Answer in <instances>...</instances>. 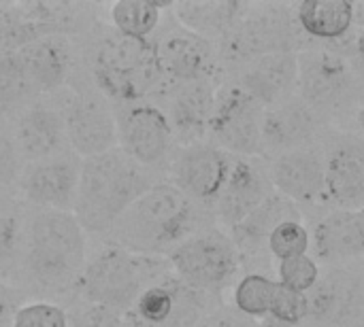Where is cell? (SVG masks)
Returning <instances> with one entry per match:
<instances>
[{
    "label": "cell",
    "mask_w": 364,
    "mask_h": 327,
    "mask_svg": "<svg viewBox=\"0 0 364 327\" xmlns=\"http://www.w3.org/2000/svg\"><path fill=\"white\" fill-rule=\"evenodd\" d=\"M87 255V232L73 213L23 206L19 253L11 283L32 300L73 298Z\"/></svg>",
    "instance_id": "6da1fadb"
},
{
    "label": "cell",
    "mask_w": 364,
    "mask_h": 327,
    "mask_svg": "<svg viewBox=\"0 0 364 327\" xmlns=\"http://www.w3.org/2000/svg\"><path fill=\"white\" fill-rule=\"evenodd\" d=\"M209 226H215L213 213L194 204L164 179L147 189L100 240L132 253L166 257L175 247Z\"/></svg>",
    "instance_id": "7a4b0ae2"
},
{
    "label": "cell",
    "mask_w": 364,
    "mask_h": 327,
    "mask_svg": "<svg viewBox=\"0 0 364 327\" xmlns=\"http://www.w3.org/2000/svg\"><path fill=\"white\" fill-rule=\"evenodd\" d=\"M85 60L92 85L113 104L158 102L173 85L160 70L151 38H128L111 26L92 36Z\"/></svg>",
    "instance_id": "3957f363"
},
{
    "label": "cell",
    "mask_w": 364,
    "mask_h": 327,
    "mask_svg": "<svg viewBox=\"0 0 364 327\" xmlns=\"http://www.w3.org/2000/svg\"><path fill=\"white\" fill-rule=\"evenodd\" d=\"M164 181L122 149L81 160L77 204L73 215L87 236H102L147 189Z\"/></svg>",
    "instance_id": "277c9868"
},
{
    "label": "cell",
    "mask_w": 364,
    "mask_h": 327,
    "mask_svg": "<svg viewBox=\"0 0 364 327\" xmlns=\"http://www.w3.org/2000/svg\"><path fill=\"white\" fill-rule=\"evenodd\" d=\"M171 272L168 257L141 255L102 243L87 255L73 302L98 304L119 315H128L139 296Z\"/></svg>",
    "instance_id": "5b68a950"
},
{
    "label": "cell",
    "mask_w": 364,
    "mask_h": 327,
    "mask_svg": "<svg viewBox=\"0 0 364 327\" xmlns=\"http://www.w3.org/2000/svg\"><path fill=\"white\" fill-rule=\"evenodd\" d=\"M220 68L237 72L250 62L271 53H299L305 49L294 13L286 6H247L235 26L215 43Z\"/></svg>",
    "instance_id": "8992f818"
},
{
    "label": "cell",
    "mask_w": 364,
    "mask_h": 327,
    "mask_svg": "<svg viewBox=\"0 0 364 327\" xmlns=\"http://www.w3.org/2000/svg\"><path fill=\"white\" fill-rule=\"evenodd\" d=\"M296 96L324 123L363 100V74L341 51L331 45H314L296 53Z\"/></svg>",
    "instance_id": "52a82bcc"
},
{
    "label": "cell",
    "mask_w": 364,
    "mask_h": 327,
    "mask_svg": "<svg viewBox=\"0 0 364 327\" xmlns=\"http://www.w3.org/2000/svg\"><path fill=\"white\" fill-rule=\"evenodd\" d=\"M166 257L177 279L213 298L230 287L241 270V255L232 238L218 226L192 234Z\"/></svg>",
    "instance_id": "ba28073f"
},
{
    "label": "cell",
    "mask_w": 364,
    "mask_h": 327,
    "mask_svg": "<svg viewBox=\"0 0 364 327\" xmlns=\"http://www.w3.org/2000/svg\"><path fill=\"white\" fill-rule=\"evenodd\" d=\"M70 151L81 157H96L117 149V123L113 102L107 100L92 81H79V74L55 94Z\"/></svg>",
    "instance_id": "9c48e42d"
},
{
    "label": "cell",
    "mask_w": 364,
    "mask_h": 327,
    "mask_svg": "<svg viewBox=\"0 0 364 327\" xmlns=\"http://www.w3.org/2000/svg\"><path fill=\"white\" fill-rule=\"evenodd\" d=\"M117 123V149L143 168L166 177L177 140L164 111L149 100L113 104Z\"/></svg>",
    "instance_id": "30bf717a"
},
{
    "label": "cell",
    "mask_w": 364,
    "mask_h": 327,
    "mask_svg": "<svg viewBox=\"0 0 364 327\" xmlns=\"http://www.w3.org/2000/svg\"><path fill=\"white\" fill-rule=\"evenodd\" d=\"M264 106L237 87L232 81L222 83L215 96V109L209 123V143L232 157L262 155Z\"/></svg>",
    "instance_id": "8fae6325"
},
{
    "label": "cell",
    "mask_w": 364,
    "mask_h": 327,
    "mask_svg": "<svg viewBox=\"0 0 364 327\" xmlns=\"http://www.w3.org/2000/svg\"><path fill=\"white\" fill-rule=\"evenodd\" d=\"M151 43L160 70L173 85L218 81L222 68L215 45L186 30L173 17L162 19L160 28L151 36Z\"/></svg>",
    "instance_id": "7c38bea8"
},
{
    "label": "cell",
    "mask_w": 364,
    "mask_h": 327,
    "mask_svg": "<svg viewBox=\"0 0 364 327\" xmlns=\"http://www.w3.org/2000/svg\"><path fill=\"white\" fill-rule=\"evenodd\" d=\"M232 168V155L209 140L177 147L166 168V181L173 183L200 209L213 213V206L226 185Z\"/></svg>",
    "instance_id": "4fadbf2b"
},
{
    "label": "cell",
    "mask_w": 364,
    "mask_h": 327,
    "mask_svg": "<svg viewBox=\"0 0 364 327\" xmlns=\"http://www.w3.org/2000/svg\"><path fill=\"white\" fill-rule=\"evenodd\" d=\"M81 157L73 151L23 164L17 181V202L26 209L73 213L77 204Z\"/></svg>",
    "instance_id": "5bb4252c"
},
{
    "label": "cell",
    "mask_w": 364,
    "mask_h": 327,
    "mask_svg": "<svg viewBox=\"0 0 364 327\" xmlns=\"http://www.w3.org/2000/svg\"><path fill=\"white\" fill-rule=\"evenodd\" d=\"M305 327H364V277L360 270L333 266L307 292Z\"/></svg>",
    "instance_id": "9a60e30c"
},
{
    "label": "cell",
    "mask_w": 364,
    "mask_h": 327,
    "mask_svg": "<svg viewBox=\"0 0 364 327\" xmlns=\"http://www.w3.org/2000/svg\"><path fill=\"white\" fill-rule=\"evenodd\" d=\"M213 296L192 289L173 272L149 285L132 306V315L154 327H196L215 306Z\"/></svg>",
    "instance_id": "2e32d148"
},
{
    "label": "cell",
    "mask_w": 364,
    "mask_h": 327,
    "mask_svg": "<svg viewBox=\"0 0 364 327\" xmlns=\"http://www.w3.org/2000/svg\"><path fill=\"white\" fill-rule=\"evenodd\" d=\"M23 164L58 157L70 151L64 115L55 96L38 98L9 121Z\"/></svg>",
    "instance_id": "e0dca14e"
},
{
    "label": "cell",
    "mask_w": 364,
    "mask_h": 327,
    "mask_svg": "<svg viewBox=\"0 0 364 327\" xmlns=\"http://www.w3.org/2000/svg\"><path fill=\"white\" fill-rule=\"evenodd\" d=\"M15 55L38 98L55 96L79 74V51L70 36H43Z\"/></svg>",
    "instance_id": "ac0fdd59"
},
{
    "label": "cell",
    "mask_w": 364,
    "mask_h": 327,
    "mask_svg": "<svg viewBox=\"0 0 364 327\" xmlns=\"http://www.w3.org/2000/svg\"><path fill=\"white\" fill-rule=\"evenodd\" d=\"M269 177L273 189L296 206L328 204L324 149L318 145L271 157Z\"/></svg>",
    "instance_id": "d6986e66"
},
{
    "label": "cell",
    "mask_w": 364,
    "mask_h": 327,
    "mask_svg": "<svg viewBox=\"0 0 364 327\" xmlns=\"http://www.w3.org/2000/svg\"><path fill=\"white\" fill-rule=\"evenodd\" d=\"M218 87V81L179 83L171 85L168 92L156 102L168 117L177 147L207 140Z\"/></svg>",
    "instance_id": "ffe728a7"
},
{
    "label": "cell",
    "mask_w": 364,
    "mask_h": 327,
    "mask_svg": "<svg viewBox=\"0 0 364 327\" xmlns=\"http://www.w3.org/2000/svg\"><path fill=\"white\" fill-rule=\"evenodd\" d=\"M326 198L337 211L364 209V138L333 136L324 147Z\"/></svg>",
    "instance_id": "44dd1931"
},
{
    "label": "cell",
    "mask_w": 364,
    "mask_h": 327,
    "mask_svg": "<svg viewBox=\"0 0 364 327\" xmlns=\"http://www.w3.org/2000/svg\"><path fill=\"white\" fill-rule=\"evenodd\" d=\"M271 194H275V189L271 185L269 166H264L260 157H232V168L213 206V217L228 232L254 213Z\"/></svg>",
    "instance_id": "7402d4cb"
},
{
    "label": "cell",
    "mask_w": 364,
    "mask_h": 327,
    "mask_svg": "<svg viewBox=\"0 0 364 327\" xmlns=\"http://www.w3.org/2000/svg\"><path fill=\"white\" fill-rule=\"evenodd\" d=\"M322 130L318 115L299 98L292 96L264 111L262 123V155H282L288 151L314 147Z\"/></svg>",
    "instance_id": "603a6c76"
},
{
    "label": "cell",
    "mask_w": 364,
    "mask_h": 327,
    "mask_svg": "<svg viewBox=\"0 0 364 327\" xmlns=\"http://www.w3.org/2000/svg\"><path fill=\"white\" fill-rule=\"evenodd\" d=\"M232 83L258 100L264 109H271L292 96H296L299 60L296 53H271L250 62L232 72Z\"/></svg>",
    "instance_id": "cb8c5ba5"
},
{
    "label": "cell",
    "mask_w": 364,
    "mask_h": 327,
    "mask_svg": "<svg viewBox=\"0 0 364 327\" xmlns=\"http://www.w3.org/2000/svg\"><path fill=\"white\" fill-rule=\"evenodd\" d=\"M316 257L328 266H346L364 255V211H331L311 232Z\"/></svg>",
    "instance_id": "d4e9b609"
},
{
    "label": "cell",
    "mask_w": 364,
    "mask_h": 327,
    "mask_svg": "<svg viewBox=\"0 0 364 327\" xmlns=\"http://www.w3.org/2000/svg\"><path fill=\"white\" fill-rule=\"evenodd\" d=\"M301 219H303L301 209L275 192L254 213H250L239 226L228 230V236L232 238L241 257L254 255L267 247L269 236L273 234V230L277 226H282L286 221H301Z\"/></svg>",
    "instance_id": "484cf974"
},
{
    "label": "cell",
    "mask_w": 364,
    "mask_h": 327,
    "mask_svg": "<svg viewBox=\"0 0 364 327\" xmlns=\"http://www.w3.org/2000/svg\"><path fill=\"white\" fill-rule=\"evenodd\" d=\"M247 6L250 4L237 0H181L171 2L168 13L179 26L215 45L247 11Z\"/></svg>",
    "instance_id": "4316f807"
},
{
    "label": "cell",
    "mask_w": 364,
    "mask_h": 327,
    "mask_svg": "<svg viewBox=\"0 0 364 327\" xmlns=\"http://www.w3.org/2000/svg\"><path fill=\"white\" fill-rule=\"evenodd\" d=\"M294 19L303 36L316 45H333L354 30L352 2L348 0H305L294 6Z\"/></svg>",
    "instance_id": "83f0119b"
},
{
    "label": "cell",
    "mask_w": 364,
    "mask_h": 327,
    "mask_svg": "<svg viewBox=\"0 0 364 327\" xmlns=\"http://www.w3.org/2000/svg\"><path fill=\"white\" fill-rule=\"evenodd\" d=\"M168 4L171 2L117 0L109 6V23L122 36L149 40L160 28Z\"/></svg>",
    "instance_id": "f1b7e54d"
},
{
    "label": "cell",
    "mask_w": 364,
    "mask_h": 327,
    "mask_svg": "<svg viewBox=\"0 0 364 327\" xmlns=\"http://www.w3.org/2000/svg\"><path fill=\"white\" fill-rule=\"evenodd\" d=\"M38 100L15 51H0V119L11 121L23 106Z\"/></svg>",
    "instance_id": "f546056e"
},
{
    "label": "cell",
    "mask_w": 364,
    "mask_h": 327,
    "mask_svg": "<svg viewBox=\"0 0 364 327\" xmlns=\"http://www.w3.org/2000/svg\"><path fill=\"white\" fill-rule=\"evenodd\" d=\"M275 292H277V281H273L269 275L262 272H250L241 277L235 285L232 309H237L241 315L254 321L267 319L271 313Z\"/></svg>",
    "instance_id": "4dcf8cb0"
},
{
    "label": "cell",
    "mask_w": 364,
    "mask_h": 327,
    "mask_svg": "<svg viewBox=\"0 0 364 327\" xmlns=\"http://www.w3.org/2000/svg\"><path fill=\"white\" fill-rule=\"evenodd\" d=\"M23 206L19 202L0 204V279L11 281L17 264L19 240H21Z\"/></svg>",
    "instance_id": "1f68e13d"
},
{
    "label": "cell",
    "mask_w": 364,
    "mask_h": 327,
    "mask_svg": "<svg viewBox=\"0 0 364 327\" xmlns=\"http://www.w3.org/2000/svg\"><path fill=\"white\" fill-rule=\"evenodd\" d=\"M23 168V160L13 140L9 121L0 119V204L17 202V181Z\"/></svg>",
    "instance_id": "d6a6232c"
},
{
    "label": "cell",
    "mask_w": 364,
    "mask_h": 327,
    "mask_svg": "<svg viewBox=\"0 0 364 327\" xmlns=\"http://www.w3.org/2000/svg\"><path fill=\"white\" fill-rule=\"evenodd\" d=\"M267 249L279 262L307 255L311 249V232L303 226V221H286L273 230Z\"/></svg>",
    "instance_id": "836d02e7"
},
{
    "label": "cell",
    "mask_w": 364,
    "mask_h": 327,
    "mask_svg": "<svg viewBox=\"0 0 364 327\" xmlns=\"http://www.w3.org/2000/svg\"><path fill=\"white\" fill-rule=\"evenodd\" d=\"M11 327H68V311L51 300H28L15 313Z\"/></svg>",
    "instance_id": "e575fe53"
},
{
    "label": "cell",
    "mask_w": 364,
    "mask_h": 327,
    "mask_svg": "<svg viewBox=\"0 0 364 327\" xmlns=\"http://www.w3.org/2000/svg\"><path fill=\"white\" fill-rule=\"evenodd\" d=\"M320 266L314 257L309 255H299L279 262L277 266V283L286 289L307 294L314 289V285L320 279Z\"/></svg>",
    "instance_id": "d590c367"
},
{
    "label": "cell",
    "mask_w": 364,
    "mask_h": 327,
    "mask_svg": "<svg viewBox=\"0 0 364 327\" xmlns=\"http://www.w3.org/2000/svg\"><path fill=\"white\" fill-rule=\"evenodd\" d=\"M269 317L284 327H301L307 319V294L286 289L277 283Z\"/></svg>",
    "instance_id": "8d00e7d4"
},
{
    "label": "cell",
    "mask_w": 364,
    "mask_h": 327,
    "mask_svg": "<svg viewBox=\"0 0 364 327\" xmlns=\"http://www.w3.org/2000/svg\"><path fill=\"white\" fill-rule=\"evenodd\" d=\"M124 315L85 302H73L68 309V327H122Z\"/></svg>",
    "instance_id": "74e56055"
},
{
    "label": "cell",
    "mask_w": 364,
    "mask_h": 327,
    "mask_svg": "<svg viewBox=\"0 0 364 327\" xmlns=\"http://www.w3.org/2000/svg\"><path fill=\"white\" fill-rule=\"evenodd\" d=\"M196 327H260L258 321L241 315L237 309L230 306H215L211 313H207Z\"/></svg>",
    "instance_id": "f35d334b"
},
{
    "label": "cell",
    "mask_w": 364,
    "mask_h": 327,
    "mask_svg": "<svg viewBox=\"0 0 364 327\" xmlns=\"http://www.w3.org/2000/svg\"><path fill=\"white\" fill-rule=\"evenodd\" d=\"M28 298L6 279H0V327H11L15 313Z\"/></svg>",
    "instance_id": "ab89813d"
},
{
    "label": "cell",
    "mask_w": 364,
    "mask_h": 327,
    "mask_svg": "<svg viewBox=\"0 0 364 327\" xmlns=\"http://www.w3.org/2000/svg\"><path fill=\"white\" fill-rule=\"evenodd\" d=\"M352 19H354V30H364V0L352 2Z\"/></svg>",
    "instance_id": "60d3db41"
},
{
    "label": "cell",
    "mask_w": 364,
    "mask_h": 327,
    "mask_svg": "<svg viewBox=\"0 0 364 327\" xmlns=\"http://www.w3.org/2000/svg\"><path fill=\"white\" fill-rule=\"evenodd\" d=\"M122 327H154V326H149V323L141 321L139 317H134L132 313H128V315H124V326Z\"/></svg>",
    "instance_id": "b9f144b4"
},
{
    "label": "cell",
    "mask_w": 364,
    "mask_h": 327,
    "mask_svg": "<svg viewBox=\"0 0 364 327\" xmlns=\"http://www.w3.org/2000/svg\"><path fill=\"white\" fill-rule=\"evenodd\" d=\"M354 119H356V126H358V130H360V132L364 134V104H360V106L356 109V113H354Z\"/></svg>",
    "instance_id": "7bdbcfd3"
},
{
    "label": "cell",
    "mask_w": 364,
    "mask_h": 327,
    "mask_svg": "<svg viewBox=\"0 0 364 327\" xmlns=\"http://www.w3.org/2000/svg\"><path fill=\"white\" fill-rule=\"evenodd\" d=\"M360 272H363V277H364V255H363V260H360Z\"/></svg>",
    "instance_id": "ee69618b"
},
{
    "label": "cell",
    "mask_w": 364,
    "mask_h": 327,
    "mask_svg": "<svg viewBox=\"0 0 364 327\" xmlns=\"http://www.w3.org/2000/svg\"><path fill=\"white\" fill-rule=\"evenodd\" d=\"M363 104H364V77H363Z\"/></svg>",
    "instance_id": "f6af8a7d"
},
{
    "label": "cell",
    "mask_w": 364,
    "mask_h": 327,
    "mask_svg": "<svg viewBox=\"0 0 364 327\" xmlns=\"http://www.w3.org/2000/svg\"><path fill=\"white\" fill-rule=\"evenodd\" d=\"M363 211H364V209H363Z\"/></svg>",
    "instance_id": "bcb514c9"
}]
</instances>
